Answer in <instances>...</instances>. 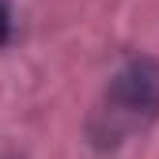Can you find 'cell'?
Returning <instances> with one entry per match:
<instances>
[{"label":"cell","instance_id":"1","mask_svg":"<svg viewBox=\"0 0 159 159\" xmlns=\"http://www.w3.org/2000/svg\"><path fill=\"white\" fill-rule=\"evenodd\" d=\"M155 114H159V65L152 57H133L110 80L91 133L98 144H117L121 136L144 129Z\"/></svg>","mask_w":159,"mask_h":159},{"label":"cell","instance_id":"2","mask_svg":"<svg viewBox=\"0 0 159 159\" xmlns=\"http://www.w3.org/2000/svg\"><path fill=\"white\" fill-rule=\"evenodd\" d=\"M8 34H11V15H8V4L0 0V46L8 42Z\"/></svg>","mask_w":159,"mask_h":159}]
</instances>
